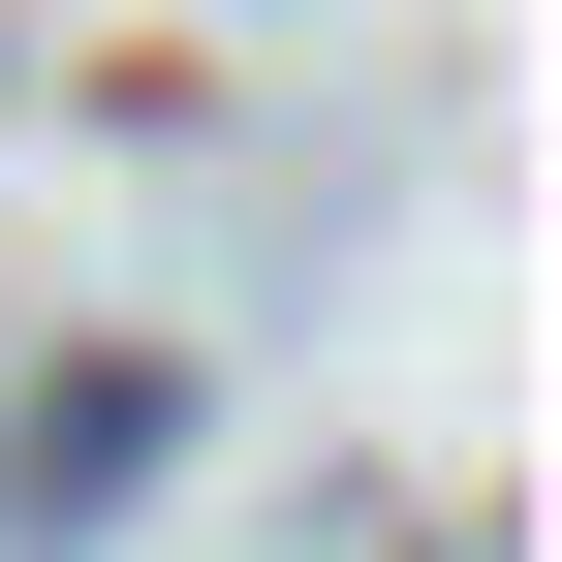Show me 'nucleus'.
Segmentation results:
<instances>
[{
    "instance_id": "nucleus-1",
    "label": "nucleus",
    "mask_w": 562,
    "mask_h": 562,
    "mask_svg": "<svg viewBox=\"0 0 562 562\" xmlns=\"http://www.w3.org/2000/svg\"><path fill=\"white\" fill-rule=\"evenodd\" d=\"M157 438H188L157 375H63V406H32V531H63V501H125V469H157Z\"/></svg>"
}]
</instances>
